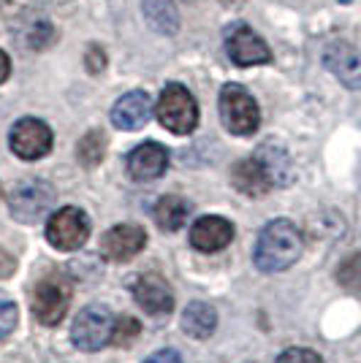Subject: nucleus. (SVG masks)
I'll return each instance as SVG.
<instances>
[{"label": "nucleus", "instance_id": "12", "mask_svg": "<svg viewBox=\"0 0 361 363\" xmlns=\"http://www.w3.org/2000/svg\"><path fill=\"white\" fill-rule=\"evenodd\" d=\"M128 177L134 182H152L168 168V150L158 141H144L128 155Z\"/></svg>", "mask_w": 361, "mask_h": 363}, {"label": "nucleus", "instance_id": "18", "mask_svg": "<svg viewBox=\"0 0 361 363\" xmlns=\"http://www.w3.org/2000/svg\"><path fill=\"white\" fill-rule=\"evenodd\" d=\"M141 9H144L150 28L158 30L161 35H174L180 30V11L171 0H144Z\"/></svg>", "mask_w": 361, "mask_h": 363}, {"label": "nucleus", "instance_id": "1", "mask_svg": "<svg viewBox=\"0 0 361 363\" xmlns=\"http://www.w3.org/2000/svg\"><path fill=\"white\" fill-rule=\"evenodd\" d=\"M301 250H304V239L299 228L291 220H271L258 233L253 260L264 274H277L291 269L301 257Z\"/></svg>", "mask_w": 361, "mask_h": 363}, {"label": "nucleus", "instance_id": "20", "mask_svg": "<svg viewBox=\"0 0 361 363\" xmlns=\"http://www.w3.org/2000/svg\"><path fill=\"white\" fill-rule=\"evenodd\" d=\"M104 155H106L104 130H90V133H85V136L79 138V144H76V157H79V163L85 168L101 166Z\"/></svg>", "mask_w": 361, "mask_h": 363}, {"label": "nucleus", "instance_id": "15", "mask_svg": "<svg viewBox=\"0 0 361 363\" xmlns=\"http://www.w3.org/2000/svg\"><path fill=\"white\" fill-rule=\"evenodd\" d=\"M231 182H234V187H237L239 193H244V196H250V198L266 196L271 187H274V177H271V171L266 168V163H264L258 155L237 163L234 171H231Z\"/></svg>", "mask_w": 361, "mask_h": 363}, {"label": "nucleus", "instance_id": "16", "mask_svg": "<svg viewBox=\"0 0 361 363\" xmlns=\"http://www.w3.org/2000/svg\"><path fill=\"white\" fill-rule=\"evenodd\" d=\"M152 114V101L144 90H134L122 95L112 106V125L117 130H139L144 128Z\"/></svg>", "mask_w": 361, "mask_h": 363}, {"label": "nucleus", "instance_id": "5", "mask_svg": "<svg viewBox=\"0 0 361 363\" xmlns=\"http://www.w3.org/2000/svg\"><path fill=\"white\" fill-rule=\"evenodd\" d=\"M112 331H114V315L109 312V306L90 303L76 315L74 325H71V339H74L76 350L95 352L104 347L106 342H112Z\"/></svg>", "mask_w": 361, "mask_h": 363}, {"label": "nucleus", "instance_id": "2", "mask_svg": "<svg viewBox=\"0 0 361 363\" xmlns=\"http://www.w3.org/2000/svg\"><path fill=\"white\" fill-rule=\"evenodd\" d=\"M220 120L234 136H253L261 125L256 98L242 84H226L220 90Z\"/></svg>", "mask_w": 361, "mask_h": 363}, {"label": "nucleus", "instance_id": "3", "mask_svg": "<svg viewBox=\"0 0 361 363\" xmlns=\"http://www.w3.org/2000/svg\"><path fill=\"white\" fill-rule=\"evenodd\" d=\"M155 114H158V122L163 125L166 130H171L177 136L193 133L198 125L196 101L188 92V87H182V84H166V90L161 92V101H158Z\"/></svg>", "mask_w": 361, "mask_h": 363}, {"label": "nucleus", "instance_id": "7", "mask_svg": "<svg viewBox=\"0 0 361 363\" xmlns=\"http://www.w3.org/2000/svg\"><path fill=\"white\" fill-rule=\"evenodd\" d=\"M31 306L41 325H58L65 318L68 306H71V285L63 279L60 274L46 277L33 290Z\"/></svg>", "mask_w": 361, "mask_h": 363}, {"label": "nucleus", "instance_id": "28", "mask_svg": "<svg viewBox=\"0 0 361 363\" xmlns=\"http://www.w3.org/2000/svg\"><path fill=\"white\" fill-rule=\"evenodd\" d=\"M144 363H182V358L177 350H158L155 355H150V361Z\"/></svg>", "mask_w": 361, "mask_h": 363}, {"label": "nucleus", "instance_id": "10", "mask_svg": "<svg viewBox=\"0 0 361 363\" xmlns=\"http://www.w3.org/2000/svg\"><path fill=\"white\" fill-rule=\"evenodd\" d=\"M147 244V233L144 228L136 223H122V225L109 228L101 239V252L114 263H128L134 260Z\"/></svg>", "mask_w": 361, "mask_h": 363}, {"label": "nucleus", "instance_id": "9", "mask_svg": "<svg viewBox=\"0 0 361 363\" xmlns=\"http://www.w3.org/2000/svg\"><path fill=\"white\" fill-rule=\"evenodd\" d=\"M226 55L228 60L239 68H250V65H264L271 60L269 46L264 44V38L253 33L247 25H234L226 33Z\"/></svg>", "mask_w": 361, "mask_h": 363}, {"label": "nucleus", "instance_id": "19", "mask_svg": "<svg viewBox=\"0 0 361 363\" xmlns=\"http://www.w3.org/2000/svg\"><path fill=\"white\" fill-rule=\"evenodd\" d=\"M188 214H190V206L180 196H163L155 203V223L163 230H171V233L188 223Z\"/></svg>", "mask_w": 361, "mask_h": 363}, {"label": "nucleus", "instance_id": "25", "mask_svg": "<svg viewBox=\"0 0 361 363\" xmlns=\"http://www.w3.org/2000/svg\"><path fill=\"white\" fill-rule=\"evenodd\" d=\"M277 363H323V358L310 347H288L286 352H280Z\"/></svg>", "mask_w": 361, "mask_h": 363}, {"label": "nucleus", "instance_id": "11", "mask_svg": "<svg viewBox=\"0 0 361 363\" xmlns=\"http://www.w3.org/2000/svg\"><path fill=\"white\" fill-rule=\"evenodd\" d=\"M323 65L347 90H361V52L345 41H334L323 49Z\"/></svg>", "mask_w": 361, "mask_h": 363}, {"label": "nucleus", "instance_id": "26", "mask_svg": "<svg viewBox=\"0 0 361 363\" xmlns=\"http://www.w3.org/2000/svg\"><path fill=\"white\" fill-rule=\"evenodd\" d=\"M85 65H87L90 74H101L106 68V52L98 44H92L87 49V55H85Z\"/></svg>", "mask_w": 361, "mask_h": 363}, {"label": "nucleus", "instance_id": "29", "mask_svg": "<svg viewBox=\"0 0 361 363\" xmlns=\"http://www.w3.org/2000/svg\"><path fill=\"white\" fill-rule=\"evenodd\" d=\"M9 74H11V60H9V55L0 49V84L9 79Z\"/></svg>", "mask_w": 361, "mask_h": 363}, {"label": "nucleus", "instance_id": "23", "mask_svg": "<svg viewBox=\"0 0 361 363\" xmlns=\"http://www.w3.org/2000/svg\"><path fill=\"white\" fill-rule=\"evenodd\" d=\"M16 325H19V306L9 293L0 290V339L11 336L16 331Z\"/></svg>", "mask_w": 361, "mask_h": 363}, {"label": "nucleus", "instance_id": "24", "mask_svg": "<svg viewBox=\"0 0 361 363\" xmlns=\"http://www.w3.org/2000/svg\"><path fill=\"white\" fill-rule=\"evenodd\" d=\"M141 333V325L136 318H120L114 320V331H112V345L125 347V345H134L136 336Z\"/></svg>", "mask_w": 361, "mask_h": 363}, {"label": "nucleus", "instance_id": "14", "mask_svg": "<svg viewBox=\"0 0 361 363\" xmlns=\"http://www.w3.org/2000/svg\"><path fill=\"white\" fill-rule=\"evenodd\" d=\"M231 242H234V225L226 217L207 214V217H198L190 228V244L198 252H217Z\"/></svg>", "mask_w": 361, "mask_h": 363}, {"label": "nucleus", "instance_id": "17", "mask_svg": "<svg viewBox=\"0 0 361 363\" xmlns=\"http://www.w3.org/2000/svg\"><path fill=\"white\" fill-rule=\"evenodd\" d=\"M180 325L193 339H210L217 328V312L207 301H190L182 312Z\"/></svg>", "mask_w": 361, "mask_h": 363}, {"label": "nucleus", "instance_id": "8", "mask_svg": "<svg viewBox=\"0 0 361 363\" xmlns=\"http://www.w3.org/2000/svg\"><path fill=\"white\" fill-rule=\"evenodd\" d=\"M9 147L19 160H41L52 152V130L49 125L36 117H25L11 128Z\"/></svg>", "mask_w": 361, "mask_h": 363}, {"label": "nucleus", "instance_id": "22", "mask_svg": "<svg viewBox=\"0 0 361 363\" xmlns=\"http://www.w3.org/2000/svg\"><path fill=\"white\" fill-rule=\"evenodd\" d=\"M337 282L345 290H361V252L345 257L337 269Z\"/></svg>", "mask_w": 361, "mask_h": 363}, {"label": "nucleus", "instance_id": "6", "mask_svg": "<svg viewBox=\"0 0 361 363\" xmlns=\"http://www.w3.org/2000/svg\"><path fill=\"white\" fill-rule=\"evenodd\" d=\"M90 239V220L76 206H63L46 223V242L60 252H74Z\"/></svg>", "mask_w": 361, "mask_h": 363}, {"label": "nucleus", "instance_id": "13", "mask_svg": "<svg viewBox=\"0 0 361 363\" xmlns=\"http://www.w3.org/2000/svg\"><path fill=\"white\" fill-rule=\"evenodd\" d=\"M134 298L136 303L147 312V315H168L171 306H174V296H171V288L163 277L158 274H141L134 282Z\"/></svg>", "mask_w": 361, "mask_h": 363}, {"label": "nucleus", "instance_id": "4", "mask_svg": "<svg viewBox=\"0 0 361 363\" xmlns=\"http://www.w3.org/2000/svg\"><path fill=\"white\" fill-rule=\"evenodd\" d=\"M55 203V190L44 179H25L19 182L9 193V212L14 220L25 225H36Z\"/></svg>", "mask_w": 361, "mask_h": 363}, {"label": "nucleus", "instance_id": "21", "mask_svg": "<svg viewBox=\"0 0 361 363\" xmlns=\"http://www.w3.org/2000/svg\"><path fill=\"white\" fill-rule=\"evenodd\" d=\"M258 157L266 163V168L271 171V177H274V184H288V179H291V168H288V160L286 155L280 150H274V147H264V150L258 152Z\"/></svg>", "mask_w": 361, "mask_h": 363}, {"label": "nucleus", "instance_id": "27", "mask_svg": "<svg viewBox=\"0 0 361 363\" xmlns=\"http://www.w3.org/2000/svg\"><path fill=\"white\" fill-rule=\"evenodd\" d=\"M16 272V260L14 255H9L3 247H0V279H9Z\"/></svg>", "mask_w": 361, "mask_h": 363}]
</instances>
